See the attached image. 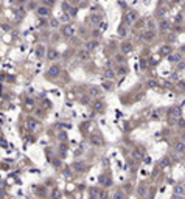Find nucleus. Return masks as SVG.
<instances>
[{"label":"nucleus","mask_w":185,"mask_h":199,"mask_svg":"<svg viewBox=\"0 0 185 199\" xmlns=\"http://www.w3.org/2000/svg\"><path fill=\"white\" fill-rule=\"evenodd\" d=\"M19 2H24V0H19Z\"/></svg>","instance_id":"nucleus-4"},{"label":"nucleus","mask_w":185,"mask_h":199,"mask_svg":"<svg viewBox=\"0 0 185 199\" xmlns=\"http://www.w3.org/2000/svg\"><path fill=\"white\" fill-rule=\"evenodd\" d=\"M53 2V0H45V3H52Z\"/></svg>","instance_id":"nucleus-3"},{"label":"nucleus","mask_w":185,"mask_h":199,"mask_svg":"<svg viewBox=\"0 0 185 199\" xmlns=\"http://www.w3.org/2000/svg\"><path fill=\"white\" fill-rule=\"evenodd\" d=\"M72 2H76V0H72Z\"/></svg>","instance_id":"nucleus-5"},{"label":"nucleus","mask_w":185,"mask_h":199,"mask_svg":"<svg viewBox=\"0 0 185 199\" xmlns=\"http://www.w3.org/2000/svg\"><path fill=\"white\" fill-rule=\"evenodd\" d=\"M39 14H41V16H47V14H48V8H45V6L39 8Z\"/></svg>","instance_id":"nucleus-2"},{"label":"nucleus","mask_w":185,"mask_h":199,"mask_svg":"<svg viewBox=\"0 0 185 199\" xmlns=\"http://www.w3.org/2000/svg\"><path fill=\"white\" fill-rule=\"evenodd\" d=\"M128 19H129V22H132V20H136V19H137V14L134 13V11H131V13L128 14Z\"/></svg>","instance_id":"nucleus-1"}]
</instances>
